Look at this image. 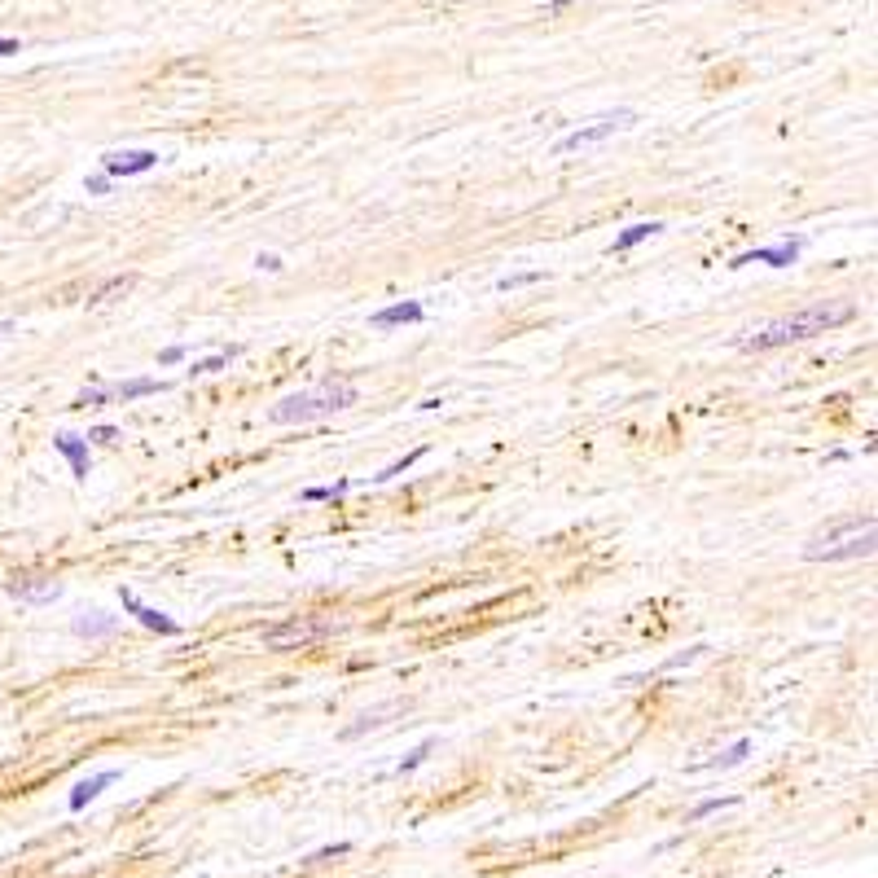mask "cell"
<instances>
[{"label": "cell", "instance_id": "cell-1", "mask_svg": "<svg viewBox=\"0 0 878 878\" xmlns=\"http://www.w3.org/2000/svg\"><path fill=\"white\" fill-rule=\"evenodd\" d=\"M857 317V303L839 299V303H813V308H799L782 321H768L764 330H755L747 339H738L743 352H773V347H786V343H804V339H817L835 325H848Z\"/></svg>", "mask_w": 878, "mask_h": 878}, {"label": "cell", "instance_id": "cell-2", "mask_svg": "<svg viewBox=\"0 0 878 878\" xmlns=\"http://www.w3.org/2000/svg\"><path fill=\"white\" fill-rule=\"evenodd\" d=\"M356 395H361L356 382H347V378H325V382H317V386H308V391H294V395L277 400V404L268 408V422H272V426H308V422H321V417H334V413L352 408Z\"/></svg>", "mask_w": 878, "mask_h": 878}, {"label": "cell", "instance_id": "cell-3", "mask_svg": "<svg viewBox=\"0 0 878 878\" xmlns=\"http://www.w3.org/2000/svg\"><path fill=\"white\" fill-rule=\"evenodd\" d=\"M878 523L874 514H848L826 523L821 531H813L804 540V558L808 562H848V558H870L874 554Z\"/></svg>", "mask_w": 878, "mask_h": 878}, {"label": "cell", "instance_id": "cell-4", "mask_svg": "<svg viewBox=\"0 0 878 878\" xmlns=\"http://www.w3.org/2000/svg\"><path fill=\"white\" fill-rule=\"evenodd\" d=\"M334 632H343V620H334V615H294L286 624L263 628V645L268 650H303V645H317Z\"/></svg>", "mask_w": 878, "mask_h": 878}, {"label": "cell", "instance_id": "cell-5", "mask_svg": "<svg viewBox=\"0 0 878 878\" xmlns=\"http://www.w3.org/2000/svg\"><path fill=\"white\" fill-rule=\"evenodd\" d=\"M632 124H637V115H632V111H611V115H598V119H589L584 127L567 132V136L554 145V154H576V149L602 145L607 136H615V132H624V127H632Z\"/></svg>", "mask_w": 878, "mask_h": 878}, {"label": "cell", "instance_id": "cell-6", "mask_svg": "<svg viewBox=\"0 0 878 878\" xmlns=\"http://www.w3.org/2000/svg\"><path fill=\"white\" fill-rule=\"evenodd\" d=\"M158 167V149H115V154H102V176H141V172H154Z\"/></svg>", "mask_w": 878, "mask_h": 878}, {"label": "cell", "instance_id": "cell-7", "mask_svg": "<svg viewBox=\"0 0 878 878\" xmlns=\"http://www.w3.org/2000/svg\"><path fill=\"white\" fill-rule=\"evenodd\" d=\"M804 251V242L799 238H782V242H773V247H760V251H747V255H734V263L729 268H747V263H768V268H790L795 259Z\"/></svg>", "mask_w": 878, "mask_h": 878}, {"label": "cell", "instance_id": "cell-8", "mask_svg": "<svg viewBox=\"0 0 878 878\" xmlns=\"http://www.w3.org/2000/svg\"><path fill=\"white\" fill-rule=\"evenodd\" d=\"M119 602H124V611H132V615H136L141 624L149 628V632H158V637H180V632H185V628L176 624L172 615H163V611L145 607V602H141V598H136L132 589H119Z\"/></svg>", "mask_w": 878, "mask_h": 878}, {"label": "cell", "instance_id": "cell-9", "mask_svg": "<svg viewBox=\"0 0 878 878\" xmlns=\"http://www.w3.org/2000/svg\"><path fill=\"white\" fill-rule=\"evenodd\" d=\"M9 593L22 602H53V598H62V584L49 576H22V580H9Z\"/></svg>", "mask_w": 878, "mask_h": 878}, {"label": "cell", "instance_id": "cell-10", "mask_svg": "<svg viewBox=\"0 0 878 878\" xmlns=\"http://www.w3.org/2000/svg\"><path fill=\"white\" fill-rule=\"evenodd\" d=\"M422 317H426V308H422L417 299H404V303H391V308L374 312L370 321H374L378 330H391V325H417Z\"/></svg>", "mask_w": 878, "mask_h": 878}, {"label": "cell", "instance_id": "cell-11", "mask_svg": "<svg viewBox=\"0 0 878 878\" xmlns=\"http://www.w3.org/2000/svg\"><path fill=\"white\" fill-rule=\"evenodd\" d=\"M53 448L71 462V475H75V479H88V439H80V435L62 431V435L53 439Z\"/></svg>", "mask_w": 878, "mask_h": 878}, {"label": "cell", "instance_id": "cell-12", "mask_svg": "<svg viewBox=\"0 0 878 878\" xmlns=\"http://www.w3.org/2000/svg\"><path fill=\"white\" fill-rule=\"evenodd\" d=\"M115 777H119L115 768H102L97 777H88V782H80V786L71 790V799H66V804H71V813H80V808H88V804H93V799H97V795H102V790H106V786H111Z\"/></svg>", "mask_w": 878, "mask_h": 878}, {"label": "cell", "instance_id": "cell-13", "mask_svg": "<svg viewBox=\"0 0 878 878\" xmlns=\"http://www.w3.org/2000/svg\"><path fill=\"white\" fill-rule=\"evenodd\" d=\"M119 632V615H106V611H88L75 620V637H111Z\"/></svg>", "mask_w": 878, "mask_h": 878}, {"label": "cell", "instance_id": "cell-14", "mask_svg": "<svg viewBox=\"0 0 878 878\" xmlns=\"http://www.w3.org/2000/svg\"><path fill=\"white\" fill-rule=\"evenodd\" d=\"M158 391H167V382H158V378H127L119 386H111V400H136V395H158Z\"/></svg>", "mask_w": 878, "mask_h": 878}, {"label": "cell", "instance_id": "cell-15", "mask_svg": "<svg viewBox=\"0 0 878 878\" xmlns=\"http://www.w3.org/2000/svg\"><path fill=\"white\" fill-rule=\"evenodd\" d=\"M659 229H663L659 220H637V225H628L624 233L615 238V247H611V251H620V255H624V251H632L637 242H645V238H654Z\"/></svg>", "mask_w": 878, "mask_h": 878}, {"label": "cell", "instance_id": "cell-16", "mask_svg": "<svg viewBox=\"0 0 878 878\" xmlns=\"http://www.w3.org/2000/svg\"><path fill=\"white\" fill-rule=\"evenodd\" d=\"M752 755V738H738L734 747L725 755H716V760H703V764H694V773H712V768H734V764H743Z\"/></svg>", "mask_w": 878, "mask_h": 878}, {"label": "cell", "instance_id": "cell-17", "mask_svg": "<svg viewBox=\"0 0 878 878\" xmlns=\"http://www.w3.org/2000/svg\"><path fill=\"white\" fill-rule=\"evenodd\" d=\"M132 281H136L132 272H124V277H111V281H106L102 290H93V299H88V308H102V303H111L115 294H127V290H132Z\"/></svg>", "mask_w": 878, "mask_h": 878}, {"label": "cell", "instance_id": "cell-18", "mask_svg": "<svg viewBox=\"0 0 878 878\" xmlns=\"http://www.w3.org/2000/svg\"><path fill=\"white\" fill-rule=\"evenodd\" d=\"M734 804H738V795H721V799H703V804H694V808H690V817H685V821L694 826V821H703V817H712V813H721V808H734Z\"/></svg>", "mask_w": 878, "mask_h": 878}, {"label": "cell", "instance_id": "cell-19", "mask_svg": "<svg viewBox=\"0 0 878 878\" xmlns=\"http://www.w3.org/2000/svg\"><path fill=\"white\" fill-rule=\"evenodd\" d=\"M233 356H238V347H229V352H216V356H207V361H194V365H189V374H194V378H198V374H216V370H225Z\"/></svg>", "mask_w": 878, "mask_h": 878}, {"label": "cell", "instance_id": "cell-20", "mask_svg": "<svg viewBox=\"0 0 878 878\" xmlns=\"http://www.w3.org/2000/svg\"><path fill=\"white\" fill-rule=\"evenodd\" d=\"M347 488H352V479H339L330 488H303V501H339Z\"/></svg>", "mask_w": 878, "mask_h": 878}, {"label": "cell", "instance_id": "cell-21", "mask_svg": "<svg viewBox=\"0 0 878 878\" xmlns=\"http://www.w3.org/2000/svg\"><path fill=\"white\" fill-rule=\"evenodd\" d=\"M431 752H435V738H426V743H417L413 752H408V755H404V760H400V764H395V773H413V768H417V764H422V760H426V755H431Z\"/></svg>", "mask_w": 878, "mask_h": 878}, {"label": "cell", "instance_id": "cell-22", "mask_svg": "<svg viewBox=\"0 0 878 878\" xmlns=\"http://www.w3.org/2000/svg\"><path fill=\"white\" fill-rule=\"evenodd\" d=\"M531 281H545V272H514V277H501L497 290H518V286H531Z\"/></svg>", "mask_w": 878, "mask_h": 878}, {"label": "cell", "instance_id": "cell-23", "mask_svg": "<svg viewBox=\"0 0 878 878\" xmlns=\"http://www.w3.org/2000/svg\"><path fill=\"white\" fill-rule=\"evenodd\" d=\"M422 453H426V448H417V453H408L404 462H395V466H386V470H382V475H374V479H378V484H386V479H395V475H404V470H408V466H413V462H417Z\"/></svg>", "mask_w": 878, "mask_h": 878}, {"label": "cell", "instance_id": "cell-24", "mask_svg": "<svg viewBox=\"0 0 878 878\" xmlns=\"http://www.w3.org/2000/svg\"><path fill=\"white\" fill-rule=\"evenodd\" d=\"M343 852H352V844H334V848H321V852H312L308 861L317 866V861H330V857H343Z\"/></svg>", "mask_w": 878, "mask_h": 878}, {"label": "cell", "instance_id": "cell-25", "mask_svg": "<svg viewBox=\"0 0 878 878\" xmlns=\"http://www.w3.org/2000/svg\"><path fill=\"white\" fill-rule=\"evenodd\" d=\"M88 439H97V444H119V439H124V435H119V431H115V426H97V431H93V435H88Z\"/></svg>", "mask_w": 878, "mask_h": 878}, {"label": "cell", "instance_id": "cell-26", "mask_svg": "<svg viewBox=\"0 0 878 878\" xmlns=\"http://www.w3.org/2000/svg\"><path fill=\"white\" fill-rule=\"evenodd\" d=\"M84 189H88V194H106V189H111V176H88Z\"/></svg>", "mask_w": 878, "mask_h": 878}, {"label": "cell", "instance_id": "cell-27", "mask_svg": "<svg viewBox=\"0 0 878 878\" xmlns=\"http://www.w3.org/2000/svg\"><path fill=\"white\" fill-rule=\"evenodd\" d=\"M255 263H259V268H268V272H277V268H281V259H277V255H259Z\"/></svg>", "mask_w": 878, "mask_h": 878}, {"label": "cell", "instance_id": "cell-28", "mask_svg": "<svg viewBox=\"0 0 878 878\" xmlns=\"http://www.w3.org/2000/svg\"><path fill=\"white\" fill-rule=\"evenodd\" d=\"M180 356H185V347H167V352H163V356H158V361H163V365H176V361H180Z\"/></svg>", "mask_w": 878, "mask_h": 878}, {"label": "cell", "instance_id": "cell-29", "mask_svg": "<svg viewBox=\"0 0 878 878\" xmlns=\"http://www.w3.org/2000/svg\"><path fill=\"white\" fill-rule=\"evenodd\" d=\"M22 44L18 40H9V35H0V57H9V53H18Z\"/></svg>", "mask_w": 878, "mask_h": 878}, {"label": "cell", "instance_id": "cell-30", "mask_svg": "<svg viewBox=\"0 0 878 878\" xmlns=\"http://www.w3.org/2000/svg\"><path fill=\"white\" fill-rule=\"evenodd\" d=\"M13 330H18V325H13V321H0V339H9V334H13Z\"/></svg>", "mask_w": 878, "mask_h": 878}]
</instances>
